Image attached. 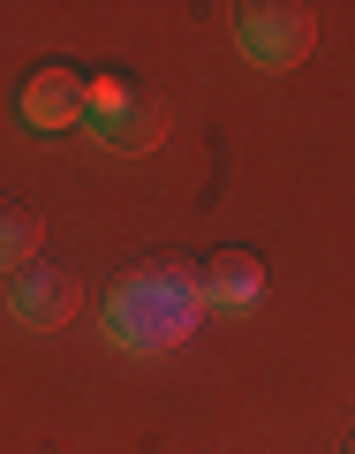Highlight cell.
Wrapping results in <instances>:
<instances>
[{
	"label": "cell",
	"mask_w": 355,
	"mask_h": 454,
	"mask_svg": "<svg viewBox=\"0 0 355 454\" xmlns=\"http://www.w3.org/2000/svg\"><path fill=\"white\" fill-rule=\"evenodd\" d=\"M205 318V295H197V273L189 265H144L129 273L121 288L106 295V340L129 348V356H166L197 333Z\"/></svg>",
	"instance_id": "obj_1"
},
{
	"label": "cell",
	"mask_w": 355,
	"mask_h": 454,
	"mask_svg": "<svg viewBox=\"0 0 355 454\" xmlns=\"http://www.w3.org/2000/svg\"><path fill=\"white\" fill-rule=\"evenodd\" d=\"M235 46L258 68H288V61L310 53V16L303 8H243L235 16Z\"/></svg>",
	"instance_id": "obj_2"
},
{
	"label": "cell",
	"mask_w": 355,
	"mask_h": 454,
	"mask_svg": "<svg viewBox=\"0 0 355 454\" xmlns=\"http://www.w3.org/2000/svg\"><path fill=\"white\" fill-rule=\"evenodd\" d=\"M197 295H205V310H258L265 303V265L250 250H220L197 273Z\"/></svg>",
	"instance_id": "obj_3"
},
{
	"label": "cell",
	"mask_w": 355,
	"mask_h": 454,
	"mask_svg": "<svg viewBox=\"0 0 355 454\" xmlns=\"http://www.w3.org/2000/svg\"><path fill=\"white\" fill-rule=\"evenodd\" d=\"M83 129H91L106 152H151V145H159V114H151L136 91H121L113 106H91V114H83Z\"/></svg>",
	"instance_id": "obj_4"
},
{
	"label": "cell",
	"mask_w": 355,
	"mask_h": 454,
	"mask_svg": "<svg viewBox=\"0 0 355 454\" xmlns=\"http://www.w3.org/2000/svg\"><path fill=\"white\" fill-rule=\"evenodd\" d=\"M23 121H31V129H76L83 121V76L38 68V76L23 83Z\"/></svg>",
	"instance_id": "obj_5"
},
{
	"label": "cell",
	"mask_w": 355,
	"mask_h": 454,
	"mask_svg": "<svg viewBox=\"0 0 355 454\" xmlns=\"http://www.w3.org/2000/svg\"><path fill=\"white\" fill-rule=\"evenodd\" d=\"M8 310H16L23 325H61L68 318V280L46 273V265H23L16 288H8Z\"/></svg>",
	"instance_id": "obj_6"
},
{
	"label": "cell",
	"mask_w": 355,
	"mask_h": 454,
	"mask_svg": "<svg viewBox=\"0 0 355 454\" xmlns=\"http://www.w3.org/2000/svg\"><path fill=\"white\" fill-rule=\"evenodd\" d=\"M31 258H38V227H31V212L0 205V273H23Z\"/></svg>",
	"instance_id": "obj_7"
},
{
	"label": "cell",
	"mask_w": 355,
	"mask_h": 454,
	"mask_svg": "<svg viewBox=\"0 0 355 454\" xmlns=\"http://www.w3.org/2000/svg\"><path fill=\"white\" fill-rule=\"evenodd\" d=\"M348 454H355V447H348Z\"/></svg>",
	"instance_id": "obj_8"
}]
</instances>
